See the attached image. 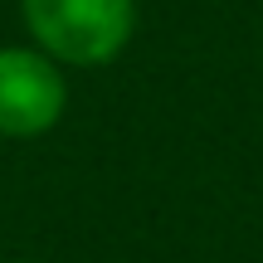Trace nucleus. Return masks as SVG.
Masks as SVG:
<instances>
[{"label":"nucleus","instance_id":"f257e3e1","mask_svg":"<svg viewBox=\"0 0 263 263\" xmlns=\"http://www.w3.org/2000/svg\"><path fill=\"white\" fill-rule=\"evenodd\" d=\"M34 49L64 68H103L137 34V0H20Z\"/></svg>","mask_w":263,"mask_h":263},{"label":"nucleus","instance_id":"f03ea898","mask_svg":"<svg viewBox=\"0 0 263 263\" xmlns=\"http://www.w3.org/2000/svg\"><path fill=\"white\" fill-rule=\"evenodd\" d=\"M68 107L64 64L34 44H0V137L29 141L59 127Z\"/></svg>","mask_w":263,"mask_h":263},{"label":"nucleus","instance_id":"7ed1b4c3","mask_svg":"<svg viewBox=\"0 0 263 263\" xmlns=\"http://www.w3.org/2000/svg\"><path fill=\"white\" fill-rule=\"evenodd\" d=\"M5 263H34V258H5Z\"/></svg>","mask_w":263,"mask_h":263}]
</instances>
